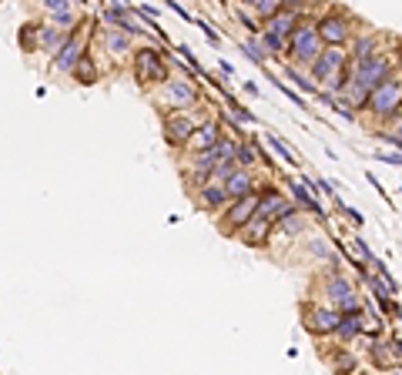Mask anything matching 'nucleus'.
<instances>
[{
	"label": "nucleus",
	"instance_id": "f257e3e1",
	"mask_svg": "<svg viewBox=\"0 0 402 375\" xmlns=\"http://www.w3.org/2000/svg\"><path fill=\"white\" fill-rule=\"evenodd\" d=\"M312 77L319 84H328L332 91H342L352 81L349 67H345V51H339V44H328L326 51H319V57L312 60Z\"/></svg>",
	"mask_w": 402,
	"mask_h": 375
},
{
	"label": "nucleus",
	"instance_id": "f03ea898",
	"mask_svg": "<svg viewBox=\"0 0 402 375\" xmlns=\"http://www.w3.org/2000/svg\"><path fill=\"white\" fill-rule=\"evenodd\" d=\"M369 108L376 117H399L402 114V81H383L376 91L369 94Z\"/></svg>",
	"mask_w": 402,
	"mask_h": 375
},
{
	"label": "nucleus",
	"instance_id": "7ed1b4c3",
	"mask_svg": "<svg viewBox=\"0 0 402 375\" xmlns=\"http://www.w3.org/2000/svg\"><path fill=\"white\" fill-rule=\"evenodd\" d=\"M292 57L299 60V64H312L319 51H322V38H319V31L315 27H308V24H299L295 31H292Z\"/></svg>",
	"mask_w": 402,
	"mask_h": 375
},
{
	"label": "nucleus",
	"instance_id": "20e7f679",
	"mask_svg": "<svg viewBox=\"0 0 402 375\" xmlns=\"http://www.w3.org/2000/svg\"><path fill=\"white\" fill-rule=\"evenodd\" d=\"M385 77H389V60H385V57H369V60H359V64H355L352 84H355L359 91L372 94L385 81Z\"/></svg>",
	"mask_w": 402,
	"mask_h": 375
},
{
	"label": "nucleus",
	"instance_id": "39448f33",
	"mask_svg": "<svg viewBox=\"0 0 402 375\" xmlns=\"http://www.w3.org/2000/svg\"><path fill=\"white\" fill-rule=\"evenodd\" d=\"M295 27H299V14H295V10H282V14H275V17L268 20V31H265L268 51H271V54H275V51H282Z\"/></svg>",
	"mask_w": 402,
	"mask_h": 375
},
{
	"label": "nucleus",
	"instance_id": "423d86ee",
	"mask_svg": "<svg viewBox=\"0 0 402 375\" xmlns=\"http://www.w3.org/2000/svg\"><path fill=\"white\" fill-rule=\"evenodd\" d=\"M255 215H258V194H255V191H249V194L235 198V205L228 208V218L221 222V231H225V235H231V231H238L242 225H249Z\"/></svg>",
	"mask_w": 402,
	"mask_h": 375
},
{
	"label": "nucleus",
	"instance_id": "0eeeda50",
	"mask_svg": "<svg viewBox=\"0 0 402 375\" xmlns=\"http://www.w3.org/2000/svg\"><path fill=\"white\" fill-rule=\"evenodd\" d=\"M134 71H137V77L141 81H165L168 77V67H165V60L158 57V51H137V57H134Z\"/></svg>",
	"mask_w": 402,
	"mask_h": 375
},
{
	"label": "nucleus",
	"instance_id": "6e6552de",
	"mask_svg": "<svg viewBox=\"0 0 402 375\" xmlns=\"http://www.w3.org/2000/svg\"><path fill=\"white\" fill-rule=\"evenodd\" d=\"M335 325H339V308H315V305L305 308V328L312 335H332Z\"/></svg>",
	"mask_w": 402,
	"mask_h": 375
},
{
	"label": "nucleus",
	"instance_id": "1a4fd4ad",
	"mask_svg": "<svg viewBox=\"0 0 402 375\" xmlns=\"http://www.w3.org/2000/svg\"><path fill=\"white\" fill-rule=\"evenodd\" d=\"M326 288H328V292H326L328 301H332L339 312H352V308H359V295H355V288H352L345 278L335 275V278H328Z\"/></svg>",
	"mask_w": 402,
	"mask_h": 375
},
{
	"label": "nucleus",
	"instance_id": "9d476101",
	"mask_svg": "<svg viewBox=\"0 0 402 375\" xmlns=\"http://www.w3.org/2000/svg\"><path fill=\"white\" fill-rule=\"evenodd\" d=\"M319 38H322V44H339L342 47L345 38H349V20H345V14H326V17L319 20Z\"/></svg>",
	"mask_w": 402,
	"mask_h": 375
},
{
	"label": "nucleus",
	"instance_id": "9b49d317",
	"mask_svg": "<svg viewBox=\"0 0 402 375\" xmlns=\"http://www.w3.org/2000/svg\"><path fill=\"white\" fill-rule=\"evenodd\" d=\"M292 211H295V208L288 205V201L278 194V191H275V188H265V191L258 194V215H265V218H271V222H275V218L282 222V218H285V215H292Z\"/></svg>",
	"mask_w": 402,
	"mask_h": 375
},
{
	"label": "nucleus",
	"instance_id": "f8f14e48",
	"mask_svg": "<svg viewBox=\"0 0 402 375\" xmlns=\"http://www.w3.org/2000/svg\"><path fill=\"white\" fill-rule=\"evenodd\" d=\"M362 312L359 308H352V312H339V325H335V335L339 338H355V335H362Z\"/></svg>",
	"mask_w": 402,
	"mask_h": 375
},
{
	"label": "nucleus",
	"instance_id": "ddd939ff",
	"mask_svg": "<svg viewBox=\"0 0 402 375\" xmlns=\"http://www.w3.org/2000/svg\"><path fill=\"white\" fill-rule=\"evenodd\" d=\"M192 134H194V124L188 117H171V121H165V138H168V144H185Z\"/></svg>",
	"mask_w": 402,
	"mask_h": 375
},
{
	"label": "nucleus",
	"instance_id": "4468645a",
	"mask_svg": "<svg viewBox=\"0 0 402 375\" xmlns=\"http://www.w3.org/2000/svg\"><path fill=\"white\" fill-rule=\"evenodd\" d=\"M168 101H171L174 108H192L194 101H198V94H194L192 84H185V81H174L171 88H168Z\"/></svg>",
	"mask_w": 402,
	"mask_h": 375
},
{
	"label": "nucleus",
	"instance_id": "2eb2a0df",
	"mask_svg": "<svg viewBox=\"0 0 402 375\" xmlns=\"http://www.w3.org/2000/svg\"><path fill=\"white\" fill-rule=\"evenodd\" d=\"M268 231H271V218L258 215L255 222H249V231H245V244H265Z\"/></svg>",
	"mask_w": 402,
	"mask_h": 375
},
{
	"label": "nucleus",
	"instance_id": "dca6fc26",
	"mask_svg": "<svg viewBox=\"0 0 402 375\" xmlns=\"http://www.w3.org/2000/svg\"><path fill=\"white\" fill-rule=\"evenodd\" d=\"M225 191H228V198H242V194L251 191V178L245 171H231L228 178H225Z\"/></svg>",
	"mask_w": 402,
	"mask_h": 375
},
{
	"label": "nucleus",
	"instance_id": "f3484780",
	"mask_svg": "<svg viewBox=\"0 0 402 375\" xmlns=\"http://www.w3.org/2000/svg\"><path fill=\"white\" fill-rule=\"evenodd\" d=\"M77 57H81V44H77L74 38H67V44L60 47V54H58V67H64V71L71 67V71H74Z\"/></svg>",
	"mask_w": 402,
	"mask_h": 375
},
{
	"label": "nucleus",
	"instance_id": "a211bd4d",
	"mask_svg": "<svg viewBox=\"0 0 402 375\" xmlns=\"http://www.w3.org/2000/svg\"><path fill=\"white\" fill-rule=\"evenodd\" d=\"M74 77L81 81V84H94L97 67H94V60H91L87 54H81V57H77V64H74Z\"/></svg>",
	"mask_w": 402,
	"mask_h": 375
},
{
	"label": "nucleus",
	"instance_id": "6ab92c4d",
	"mask_svg": "<svg viewBox=\"0 0 402 375\" xmlns=\"http://www.w3.org/2000/svg\"><path fill=\"white\" fill-rule=\"evenodd\" d=\"M376 44H379V38H372V34L359 38V40H355V51H352V60L359 64V60H369V57H376Z\"/></svg>",
	"mask_w": 402,
	"mask_h": 375
},
{
	"label": "nucleus",
	"instance_id": "aec40b11",
	"mask_svg": "<svg viewBox=\"0 0 402 375\" xmlns=\"http://www.w3.org/2000/svg\"><path fill=\"white\" fill-rule=\"evenodd\" d=\"M288 188H292V194H295V198H299V201H302V208H305V211H312V215H315V218H322V208H319V201H315V198H308V191L302 185H295V181H285Z\"/></svg>",
	"mask_w": 402,
	"mask_h": 375
},
{
	"label": "nucleus",
	"instance_id": "412c9836",
	"mask_svg": "<svg viewBox=\"0 0 402 375\" xmlns=\"http://www.w3.org/2000/svg\"><path fill=\"white\" fill-rule=\"evenodd\" d=\"M218 144V128L215 124H205L201 131L194 134V148L198 151H208V148H215Z\"/></svg>",
	"mask_w": 402,
	"mask_h": 375
},
{
	"label": "nucleus",
	"instance_id": "4be33fe9",
	"mask_svg": "<svg viewBox=\"0 0 402 375\" xmlns=\"http://www.w3.org/2000/svg\"><path fill=\"white\" fill-rule=\"evenodd\" d=\"M278 10H282V0H258V14L265 20H271Z\"/></svg>",
	"mask_w": 402,
	"mask_h": 375
},
{
	"label": "nucleus",
	"instance_id": "5701e85b",
	"mask_svg": "<svg viewBox=\"0 0 402 375\" xmlns=\"http://www.w3.org/2000/svg\"><path fill=\"white\" fill-rule=\"evenodd\" d=\"M268 141H271V148H275V151H278V154H282V158H285V161H288V165H299V158H295V151H292V148H288V144H285V141H278V138H268Z\"/></svg>",
	"mask_w": 402,
	"mask_h": 375
},
{
	"label": "nucleus",
	"instance_id": "b1692460",
	"mask_svg": "<svg viewBox=\"0 0 402 375\" xmlns=\"http://www.w3.org/2000/svg\"><path fill=\"white\" fill-rule=\"evenodd\" d=\"M225 198H228L225 188H208V191H205V201H208V205H221Z\"/></svg>",
	"mask_w": 402,
	"mask_h": 375
},
{
	"label": "nucleus",
	"instance_id": "393cba45",
	"mask_svg": "<svg viewBox=\"0 0 402 375\" xmlns=\"http://www.w3.org/2000/svg\"><path fill=\"white\" fill-rule=\"evenodd\" d=\"M245 54L251 57V60H258V64H262V60H265V51H262V44H255V40H249V44H245Z\"/></svg>",
	"mask_w": 402,
	"mask_h": 375
},
{
	"label": "nucleus",
	"instance_id": "a878e982",
	"mask_svg": "<svg viewBox=\"0 0 402 375\" xmlns=\"http://www.w3.org/2000/svg\"><path fill=\"white\" fill-rule=\"evenodd\" d=\"M108 47H111L115 54H121V51H128V38H121V34H111V38H108Z\"/></svg>",
	"mask_w": 402,
	"mask_h": 375
},
{
	"label": "nucleus",
	"instance_id": "bb28decb",
	"mask_svg": "<svg viewBox=\"0 0 402 375\" xmlns=\"http://www.w3.org/2000/svg\"><path fill=\"white\" fill-rule=\"evenodd\" d=\"M255 158H258L255 148H238V161H242V165H255Z\"/></svg>",
	"mask_w": 402,
	"mask_h": 375
},
{
	"label": "nucleus",
	"instance_id": "cd10ccee",
	"mask_svg": "<svg viewBox=\"0 0 402 375\" xmlns=\"http://www.w3.org/2000/svg\"><path fill=\"white\" fill-rule=\"evenodd\" d=\"M44 7L54 10V14H64V10H67V0H44Z\"/></svg>",
	"mask_w": 402,
	"mask_h": 375
},
{
	"label": "nucleus",
	"instance_id": "c85d7f7f",
	"mask_svg": "<svg viewBox=\"0 0 402 375\" xmlns=\"http://www.w3.org/2000/svg\"><path fill=\"white\" fill-rule=\"evenodd\" d=\"M228 108L235 111V117H242V121H251V114L242 108V104H235V101H228Z\"/></svg>",
	"mask_w": 402,
	"mask_h": 375
},
{
	"label": "nucleus",
	"instance_id": "c756f323",
	"mask_svg": "<svg viewBox=\"0 0 402 375\" xmlns=\"http://www.w3.org/2000/svg\"><path fill=\"white\" fill-rule=\"evenodd\" d=\"M305 0H282V10H299Z\"/></svg>",
	"mask_w": 402,
	"mask_h": 375
},
{
	"label": "nucleus",
	"instance_id": "7c9ffc66",
	"mask_svg": "<svg viewBox=\"0 0 402 375\" xmlns=\"http://www.w3.org/2000/svg\"><path fill=\"white\" fill-rule=\"evenodd\" d=\"M379 161H385V165H402V158H399V154H383Z\"/></svg>",
	"mask_w": 402,
	"mask_h": 375
},
{
	"label": "nucleus",
	"instance_id": "2f4dec72",
	"mask_svg": "<svg viewBox=\"0 0 402 375\" xmlns=\"http://www.w3.org/2000/svg\"><path fill=\"white\" fill-rule=\"evenodd\" d=\"M392 352L402 358V338H392Z\"/></svg>",
	"mask_w": 402,
	"mask_h": 375
}]
</instances>
